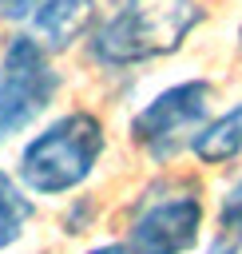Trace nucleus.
Masks as SVG:
<instances>
[{"label":"nucleus","mask_w":242,"mask_h":254,"mask_svg":"<svg viewBox=\"0 0 242 254\" xmlns=\"http://www.w3.org/2000/svg\"><path fill=\"white\" fill-rule=\"evenodd\" d=\"M87 254H135L127 242H107V246H95V250H87Z\"/></svg>","instance_id":"11"},{"label":"nucleus","mask_w":242,"mask_h":254,"mask_svg":"<svg viewBox=\"0 0 242 254\" xmlns=\"http://www.w3.org/2000/svg\"><path fill=\"white\" fill-rule=\"evenodd\" d=\"M32 214H36V206L24 194V183H16L8 171H0V250L20 242V234L32 222Z\"/></svg>","instance_id":"8"},{"label":"nucleus","mask_w":242,"mask_h":254,"mask_svg":"<svg viewBox=\"0 0 242 254\" xmlns=\"http://www.w3.org/2000/svg\"><path fill=\"white\" fill-rule=\"evenodd\" d=\"M238 48H242V32H238Z\"/></svg>","instance_id":"13"},{"label":"nucleus","mask_w":242,"mask_h":254,"mask_svg":"<svg viewBox=\"0 0 242 254\" xmlns=\"http://www.w3.org/2000/svg\"><path fill=\"white\" fill-rule=\"evenodd\" d=\"M190 151L202 163H226V159L242 155V103H234L218 119L202 123V131L190 139Z\"/></svg>","instance_id":"7"},{"label":"nucleus","mask_w":242,"mask_h":254,"mask_svg":"<svg viewBox=\"0 0 242 254\" xmlns=\"http://www.w3.org/2000/svg\"><path fill=\"white\" fill-rule=\"evenodd\" d=\"M103 155V123L91 111H67L20 151V183L36 194H67L95 171Z\"/></svg>","instance_id":"2"},{"label":"nucleus","mask_w":242,"mask_h":254,"mask_svg":"<svg viewBox=\"0 0 242 254\" xmlns=\"http://www.w3.org/2000/svg\"><path fill=\"white\" fill-rule=\"evenodd\" d=\"M198 24V0H119V8L87 36V52L103 67H135L171 56Z\"/></svg>","instance_id":"1"},{"label":"nucleus","mask_w":242,"mask_h":254,"mask_svg":"<svg viewBox=\"0 0 242 254\" xmlns=\"http://www.w3.org/2000/svg\"><path fill=\"white\" fill-rule=\"evenodd\" d=\"M60 71L36 36H12L0 56V143L32 127L56 99Z\"/></svg>","instance_id":"4"},{"label":"nucleus","mask_w":242,"mask_h":254,"mask_svg":"<svg viewBox=\"0 0 242 254\" xmlns=\"http://www.w3.org/2000/svg\"><path fill=\"white\" fill-rule=\"evenodd\" d=\"M40 0H0V20H28Z\"/></svg>","instance_id":"10"},{"label":"nucleus","mask_w":242,"mask_h":254,"mask_svg":"<svg viewBox=\"0 0 242 254\" xmlns=\"http://www.w3.org/2000/svg\"><path fill=\"white\" fill-rule=\"evenodd\" d=\"M230 198H238V202H242V179H238V187H234V194H230Z\"/></svg>","instance_id":"12"},{"label":"nucleus","mask_w":242,"mask_h":254,"mask_svg":"<svg viewBox=\"0 0 242 254\" xmlns=\"http://www.w3.org/2000/svg\"><path fill=\"white\" fill-rule=\"evenodd\" d=\"M202 230V202L194 183L159 179L131 210L127 246L135 254H186Z\"/></svg>","instance_id":"3"},{"label":"nucleus","mask_w":242,"mask_h":254,"mask_svg":"<svg viewBox=\"0 0 242 254\" xmlns=\"http://www.w3.org/2000/svg\"><path fill=\"white\" fill-rule=\"evenodd\" d=\"M214 103V83L206 79H182L167 91H159L135 119H131V139L151 155V159H171L190 139L202 131L206 115Z\"/></svg>","instance_id":"5"},{"label":"nucleus","mask_w":242,"mask_h":254,"mask_svg":"<svg viewBox=\"0 0 242 254\" xmlns=\"http://www.w3.org/2000/svg\"><path fill=\"white\" fill-rule=\"evenodd\" d=\"M206 254H242V202L238 198H226V206L218 210V230Z\"/></svg>","instance_id":"9"},{"label":"nucleus","mask_w":242,"mask_h":254,"mask_svg":"<svg viewBox=\"0 0 242 254\" xmlns=\"http://www.w3.org/2000/svg\"><path fill=\"white\" fill-rule=\"evenodd\" d=\"M28 20H32V36L48 52H63L91 28L95 0H40Z\"/></svg>","instance_id":"6"}]
</instances>
